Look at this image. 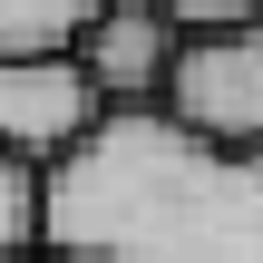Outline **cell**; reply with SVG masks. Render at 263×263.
I'll use <instances>...</instances> for the list:
<instances>
[{
  "label": "cell",
  "instance_id": "obj_1",
  "mask_svg": "<svg viewBox=\"0 0 263 263\" xmlns=\"http://www.w3.org/2000/svg\"><path fill=\"white\" fill-rule=\"evenodd\" d=\"M49 254L68 263H263V156L166 107H107L49 166Z\"/></svg>",
  "mask_w": 263,
  "mask_h": 263
},
{
  "label": "cell",
  "instance_id": "obj_2",
  "mask_svg": "<svg viewBox=\"0 0 263 263\" xmlns=\"http://www.w3.org/2000/svg\"><path fill=\"white\" fill-rule=\"evenodd\" d=\"M107 98L78 68V49H39V59H0V146L29 166H68L98 137Z\"/></svg>",
  "mask_w": 263,
  "mask_h": 263
},
{
  "label": "cell",
  "instance_id": "obj_3",
  "mask_svg": "<svg viewBox=\"0 0 263 263\" xmlns=\"http://www.w3.org/2000/svg\"><path fill=\"white\" fill-rule=\"evenodd\" d=\"M166 117H185L215 146H254L263 156V20L254 29H205V39L176 49Z\"/></svg>",
  "mask_w": 263,
  "mask_h": 263
},
{
  "label": "cell",
  "instance_id": "obj_4",
  "mask_svg": "<svg viewBox=\"0 0 263 263\" xmlns=\"http://www.w3.org/2000/svg\"><path fill=\"white\" fill-rule=\"evenodd\" d=\"M176 49H185V29H176L156 0H117V10H98V29L78 39V68L98 78L107 107H166Z\"/></svg>",
  "mask_w": 263,
  "mask_h": 263
},
{
  "label": "cell",
  "instance_id": "obj_5",
  "mask_svg": "<svg viewBox=\"0 0 263 263\" xmlns=\"http://www.w3.org/2000/svg\"><path fill=\"white\" fill-rule=\"evenodd\" d=\"M98 10H117V0H0V59L78 49V39L98 29Z\"/></svg>",
  "mask_w": 263,
  "mask_h": 263
},
{
  "label": "cell",
  "instance_id": "obj_6",
  "mask_svg": "<svg viewBox=\"0 0 263 263\" xmlns=\"http://www.w3.org/2000/svg\"><path fill=\"white\" fill-rule=\"evenodd\" d=\"M29 254H49V166L0 146V263H29Z\"/></svg>",
  "mask_w": 263,
  "mask_h": 263
},
{
  "label": "cell",
  "instance_id": "obj_7",
  "mask_svg": "<svg viewBox=\"0 0 263 263\" xmlns=\"http://www.w3.org/2000/svg\"><path fill=\"white\" fill-rule=\"evenodd\" d=\"M156 10H166L185 39H205V29H254L263 20V0H156Z\"/></svg>",
  "mask_w": 263,
  "mask_h": 263
},
{
  "label": "cell",
  "instance_id": "obj_8",
  "mask_svg": "<svg viewBox=\"0 0 263 263\" xmlns=\"http://www.w3.org/2000/svg\"><path fill=\"white\" fill-rule=\"evenodd\" d=\"M29 263H68V254H29Z\"/></svg>",
  "mask_w": 263,
  "mask_h": 263
}]
</instances>
